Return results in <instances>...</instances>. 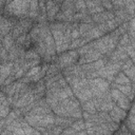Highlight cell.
<instances>
[{
    "instance_id": "7a4b0ae2",
    "label": "cell",
    "mask_w": 135,
    "mask_h": 135,
    "mask_svg": "<svg viewBox=\"0 0 135 135\" xmlns=\"http://www.w3.org/2000/svg\"><path fill=\"white\" fill-rule=\"evenodd\" d=\"M114 80H115V82H116L117 84H127V83L130 82V79H129L128 76H126L123 73L118 74V76H116Z\"/></svg>"
},
{
    "instance_id": "5b68a950",
    "label": "cell",
    "mask_w": 135,
    "mask_h": 135,
    "mask_svg": "<svg viewBox=\"0 0 135 135\" xmlns=\"http://www.w3.org/2000/svg\"><path fill=\"white\" fill-rule=\"evenodd\" d=\"M111 95H112V98H113L115 101H117L118 99H120V98L123 96V95H122V93H121L118 89H114V90H112Z\"/></svg>"
},
{
    "instance_id": "277c9868",
    "label": "cell",
    "mask_w": 135,
    "mask_h": 135,
    "mask_svg": "<svg viewBox=\"0 0 135 135\" xmlns=\"http://www.w3.org/2000/svg\"><path fill=\"white\" fill-rule=\"evenodd\" d=\"M101 34H102V33H101L98 28H91V30L88 32L86 35H89L90 38H97V37H99Z\"/></svg>"
},
{
    "instance_id": "30bf717a",
    "label": "cell",
    "mask_w": 135,
    "mask_h": 135,
    "mask_svg": "<svg viewBox=\"0 0 135 135\" xmlns=\"http://www.w3.org/2000/svg\"><path fill=\"white\" fill-rule=\"evenodd\" d=\"M84 109H85L88 112H90V113H94V112H95V107H94V104H93V101L86 102V103L84 104Z\"/></svg>"
},
{
    "instance_id": "ba28073f",
    "label": "cell",
    "mask_w": 135,
    "mask_h": 135,
    "mask_svg": "<svg viewBox=\"0 0 135 135\" xmlns=\"http://www.w3.org/2000/svg\"><path fill=\"white\" fill-rule=\"evenodd\" d=\"M91 28H92V27H91V25H90V24H86V23L81 24V25H80L79 33H80L81 35H86V34H88V32H89Z\"/></svg>"
},
{
    "instance_id": "4fadbf2b",
    "label": "cell",
    "mask_w": 135,
    "mask_h": 135,
    "mask_svg": "<svg viewBox=\"0 0 135 135\" xmlns=\"http://www.w3.org/2000/svg\"><path fill=\"white\" fill-rule=\"evenodd\" d=\"M38 58V56H37V54L34 52V51H28L26 54H25V58L26 59H33V58Z\"/></svg>"
},
{
    "instance_id": "7c38bea8",
    "label": "cell",
    "mask_w": 135,
    "mask_h": 135,
    "mask_svg": "<svg viewBox=\"0 0 135 135\" xmlns=\"http://www.w3.org/2000/svg\"><path fill=\"white\" fill-rule=\"evenodd\" d=\"M76 9H83V8H85V2L83 1V0H77V2H76Z\"/></svg>"
},
{
    "instance_id": "6da1fadb",
    "label": "cell",
    "mask_w": 135,
    "mask_h": 135,
    "mask_svg": "<svg viewBox=\"0 0 135 135\" xmlns=\"http://www.w3.org/2000/svg\"><path fill=\"white\" fill-rule=\"evenodd\" d=\"M92 85H94L96 89H98L100 92H105L109 89V83L103 79H95L92 81Z\"/></svg>"
},
{
    "instance_id": "8fae6325",
    "label": "cell",
    "mask_w": 135,
    "mask_h": 135,
    "mask_svg": "<svg viewBox=\"0 0 135 135\" xmlns=\"http://www.w3.org/2000/svg\"><path fill=\"white\" fill-rule=\"evenodd\" d=\"M40 71V66H33L32 69H31V71L26 74V77H32V76H34V75H36L38 72Z\"/></svg>"
},
{
    "instance_id": "5bb4252c",
    "label": "cell",
    "mask_w": 135,
    "mask_h": 135,
    "mask_svg": "<svg viewBox=\"0 0 135 135\" xmlns=\"http://www.w3.org/2000/svg\"><path fill=\"white\" fill-rule=\"evenodd\" d=\"M113 4H114L115 6L121 7V6L126 5V1H124V0H113Z\"/></svg>"
},
{
    "instance_id": "9c48e42d",
    "label": "cell",
    "mask_w": 135,
    "mask_h": 135,
    "mask_svg": "<svg viewBox=\"0 0 135 135\" xmlns=\"http://www.w3.org/2000/svg\"><path fill=\"white\" fill-rule=\"evenodd\" d=\"M12 43H13V38L11 36H5V38L3 40V44H4L5 50H8L12 46Z\"/></svg>"
},
{
    "instance_id": "9a60e30c",
    "label": "cell",
    "mask_w": 135,
    "mask_h": 135,
    "mask_svg": "<svg viewBox=\"0 0 135 135\" xmlns=\"http://www.w3.org/2000/svg\"><path fill=\"white\" fill-rule=\"evenodd\" d=\"M71 36H72L73 38H78V37L80 36V33H79V31H77V30H73Z\"/></svg>"
},
{
    "instance_id": "3957f363",
    "label": "cell",
    "mask_w": 135,
    "mask_h": 135,
    "mask_svg": "<svg viewBox=\"0 0 135 135\" xmlns=\"http://www.w3.org/2000/svg\"><path fill=\"white\" fill-rule=\"evenodd\" d=\"M117 102H118V105H119L121 109L127 110V109L130 107V101H129V99H128L127 97H124V96H122L120 99H118Z\"/></svg>"
},
{
    "instance_id": "52a82bcc",
    "label": "cell",
    "mask_w": 135,
    "mask_h": 135,
    "mask_svg": "<svg viewBox=\"0 0 135 135\" xmlns=\"http://www.w3.org/2000/svg\"><path fill=\"white\" fill-rule=\"evenodd\" d=\"M123 71H124V73L127 74V76L130 77L131 81H133V79H134V66L131 65V66H129V68H127V69H123Z\"/></svg>"
},
{
    "instance_id": "8992f818",
    "label": "cell",
    "mask_w": 135,
    "mask_h": 135,
    "mask_svg": "<svg viewBox=\"0 0 135 135\" xmlns=\"http://www.w3.org/2000/svg\"><path fill=\"white\" fill-rule=\"evenodd\" d=\"M24 31H23V28H22V26L19 24V25H17L15 28H14V32H13V38H18L22 33H23Z\"/></svg>"
}]
</instances>
